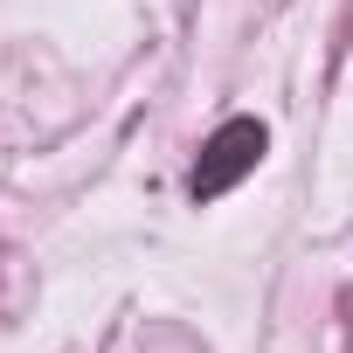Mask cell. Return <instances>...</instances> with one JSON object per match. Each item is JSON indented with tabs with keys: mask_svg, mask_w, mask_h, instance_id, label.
<instances>
[{
	"mask_svg": "<svg viewBox=\"0 0 353 353\" xmlns=\"http://www.w3.org/2000/svg\"><path fill=\"white\" fill-rule=\"evenodd\" d=\"M263 152H270L263 118H222V125L208 132V145H201L194 173H188V194H194L201 208H208V201H222V194H236L250 173L263 166Z\"/></svg>",
	"mask_w": 353,
	"mask_h": 353,
	"instance_id": "obj_1",
	"label": "cell"
}]
</instances>
